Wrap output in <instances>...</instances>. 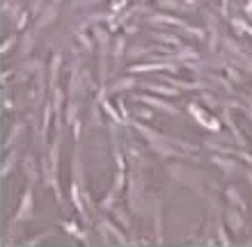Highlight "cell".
Segmentation results:
<instances>
[{"mask_svg":"<svg viewBox=\"0 0 252 247\" xmlns=\"http://www.w3.org/2000/svg\"><path fill=\"white\" fill-rule=\"evenodd\" d=\"M32 208H34V194H32V188H26V192L21 197V204H19V211L14 215V222L12 224H19V222L28 220L32 215Z\"/></svg>","mask_w":252,"mask_h":247,"instance_id":"cell-1","label":"cell"},{"mask_svg":"<svg viewBox=\"0 0 252 247\" xmlns=\"http://www.w3.org/2000/svg\"><path fill=\"white\" fill-rule=\"evenodd\" d=\"M227 224L232 227L234 234H243V227H246V220H243V215H241V208L239 206H227Z\"/></svg>","mask_w":252,"mask_h":247,"instance_id":"cell-2","label":"cell"},{"mask_svg":"<svg viewBox=\"0 0 252 247\" xmlns=\"http://www.w3.org/2000/svg\"><path fill=\"white\" fill-rule=\"evenodd\" d=\"M188 112H190L192 117H195V119L202 124V126L211 128L213 133H218V131H220V124H218V121H216V119H206V112L197 106V103H190V106H188Z\"/></svg>","mask_w":252,"mask_h":247,"instance_id":"cell-3","label":"cell"},{"mask_svg":"<svg viewBox=\"0 0 252 247\" xmlns=\"http://www.w3.org/2000/svg\"><path fill=\"white\" fill-rule=\"evenodd\" d=\"M138 99L149 108H158V110H163V112H167V114H179V108L177 106H170V103H165V101L154 99V96H149V94H140Z\"/></svg>","mask_w":252,"mask_h":247,"instance_id":"cell-4","label":"cell"},{"mask_svg":"<svg viewBox=\"0 0 252 247\" xmlns=\"http://www.w3.org/2000/svg\"><path fill=\"white\" fill-rule=\"evenodd\" d=\"M55 19H58V5H55V2H51V5L44 7V12L37 16V30H44V27H48Z\"/></svg>","mask_w":252,"mask_h":247,"instance_id":"cell-5","label":"cell"},{"mask_svg":"<svg viewBox=\"0 0 252 247\" xmlns=\"http://www.w3.org/2000/svg\"><path fill=\"white\" fill-rule=\"evenodd\" d=\"M23 172H26L28 181H30V186H32V183H37V181H39L41 165L37 167V161H34L32 156H26V158H23Z\"/></svg>","mask_w":252,"mask_h":247,"instance_id":"cell-6","label":"cell"},{"mask_svg":"<svg viewBox=\"0 0 252 247\" xmlns=\"http://www.w3.org/2000/svg\"><path fill=\"white\" fill-rule=\"evenodd\" d=\"M213 163H216V165H218L220 169L227 174V176H232V174H236V172L241 169V165H239L236 161H232V158H222L220 154L213 156Z\"/></svg>","mask_w":252,"mask_h":247,"instance_id":"cell-7","label":"cell"},{"mask_svg":"<svg viewBox=\"0 0 252 247\" xmlns=\"http://www.w3.org/2000/svg\"><path fill=\"white\" fill-rule=\"evenodd\" d=\"M60 142H62V135H58L48 149V161H51V167H53L55 172H58V163H60Z\"/></svg>","mask_w":252,"mask_h":247,"instance_id":"cell-8","label":"cell"},{"mask_svg":"<svg viewBox=\"0 0 252 247\" xmlns=\"http://www.w3.org/2000/svg\"><path fill=\"white\" fill-rule=\"evenodd\" d=\"M16 158H19V154H16L14 149H9V151H7L5 163H2V169H0V176H2V179H7V176L12 174L14 165H16Z\"/></svg>","mask_w":252,"mask_h":247,"instance_id":"cell-9","label":"cell"},{"mask_svg":"<svg viewBox=\"0 0 252 247\" xmlns=\"http://www.w3.org/2000/svg\"><path fill=\"white\" fill-rule=\"evenodd\" d=\"M133 87H135V78H131V76H124V78H120V81H117L113 87H110V92L117 94V92H126V89H133Z\"/></svg>","mask_w":252,"mask_h":247,"instance_id":"cell-10","label":"cell"},{"mask_svg":"<svg viewBox=\"0 0 252 247\" xmlns=\"http://www.w3.org/2000/svg\"><path fill=\"white\" fill-rule=\"evenodd\" d=\"M62 99H64V94H62V89H58V87H53V112L58 114L55 119L62 121Z\"/></svg>","mask_w":252,"mask_h":247,"instance_id":"cell-11","label":"cell"},{"mask_svg":"<svg viewBox=\"0 0 252 247\" xmlns=\"http://www.w3.org/2000/svg\"><path fill=\"white\" fill-rule=\"evenodd\" d=\"M216 236H218V241L222 243V245H232V238L227 236L225 224H222V220H220V215H218V220H216Z\"/></svg>","mask_w":252,"mask_h":247,"instance_id":"cell-12","label":"cell"},{"mask_svg":"<svg viewBox=\"0 0 252 247\" xmlns=\"http://www.w3.org/2000/svg\"><path fill=\"white\" fill-rule=\"evenodd\" d=\"M37 32H39V30H28V32H26V37H23V46H21L23 55H28L30 51H32V44H34V37H37Z\"/></svg>","mask_w":252,"mask_h":247,"instance_id":"cell-13","label":"cell"},{"mask_svg":"<svg viewBox=\"0 0 252 247\" xmlns=\"http://www.w3.org/2000/svg\"><path fill=\"white\" fill-rule=\"evenodd\" d=\"M103 224H106V227H108V231H110V236H113L115 241H120L122 245H126V243H128V241H126V236L122 234L120 229L115 227V224H113V222H110V220H103Z\"/></svg>","mask_w":252,"mask_h":247,"instance_id":"cell-14","label":"cell"},{"mask_svg":"<svg viewBox=\"0 0 252 247\" xmlns=\"http://www.w3.org/2000/svg\"><path fill=\"white\" fill-rule=\"evenodd\" d=\"M227 197H229V201H232L234 206H239L241 211H246V201L241 199V194L236 192V188H227Z\"/></svg>","mask_w":252,"mask_h":247,"instance_id":"cell-15","label":"cell"},{"mask_svg":"<svg viewBox=\"0 0 252 247\" xmlns=\"http://www.w3.org/2000/svg\"><path fill=\"white\" fill-rule=\"evenodd\" d=\"M64 117H66V124H69V126H73V124L78 121V106H76V103H69V106H66Z\"/></svg>","mask_w":252,"mask_h":247,"instance_id":"cell-16","label":"cell"},{"mask_svg":"<svg viewBox=\"0 0 252 247\" xmlns=\"http://www.w3.org/2000/svg\"><path fill=\"white\" fill-rule=\"evenodd\" d=\"M21 131H23V124H14L12 133H9V137H7V142H5V149H12V147H14V142L19 140Z\"/></svg>","mask_w":252,"mask_h":247,"instance_id":"cell-17","label":"cell"},{"mask_svg":"<svg viewBox=\"0 0 252 247\" xmlns=\"http://www.w3.org/2000/svg\"><path fill=\"white\" fill-rule=\"evenodd\" d=\"M60 55H53L51 57V87H55V81H58V69H60Z\"/></svg>","mask_w":252,"mask_h":247,"instance_id":"cell-18","label":"cell"},{"mask_svg":"<svg viewBox=\"0 0 252 247\" xmlns=\"http://www.w3.org/2000/svg\"><path fill=\"white\" fill-rule=\"evenodd\" d=\"M147 89H152V92H158L163 96H177L179 89H172V87H160V85H147Z\"/></svg>","mask_w":252,"mask_h":247,"instance_id":"cell-19","label":"cell"},{"mask_svg":"<svg viewBox=\"0 0 252 247\" xmlns=\"http://www.w3.org/2000/svg\"><path fill=\"white\" fill-rule=\"evenodd\" d=\"M113 211H115V220L120 222L122 227H126V229L131 227V222H128V215H126V213H124V211H122V208H120V206H115V208H113Z\"/></svg>","mask_w":252,"mask_h":247,"instance_id":"cell-20","label":"cell"},{"mask_svg":"<svg viewBox=\"0 0 252 247\" xmlns=\"http://www.w3.org/2000/svg\"><path fill=\"white\" fill-rule=\"evenodd\" d=\"M197 51H192V48H184L179 55H174V60H197Z\"/></svg>","mask_w":252,"mask_h":247,"instance_id":"cell-21","label":"cell"},{"mask_svg":"<svg viewBox=\"0 0 252 247\" xmlns=\"http://www.w3.org/2000/svg\"><path fill=\"white\" fill-rule=\"evenodd\" d=\"M156 39H160V41H167V44H172V46H181V41H179V37H172V34H156Z\"/></svg>","mask_w":252,"mask_h":247,"instance_id":"cell-22","label":"cell"},{"mask_svg":"<svg viewBox=\"0 0 252 247\" xmlns=\"http://www.w3.org/2000/svg\"><path fill=\"white\" fill-rule=\"evenodd\" d=\"M14 44H16V34H9V37H7V39H5V44H2V48H0V53L5 55L7 51H12V48H14Z\"/></svg>","mask_w":252,"mask_h":247,"instance_id":"cell-23","label":"cell"},{"mask_svg":"<svg viewBox=\"0 0 252 247\" xmlns=\"http://www.w3.org/2000/svg\"><path fill=\"white\" fill-rule=\"evenodd\" d=\"M41 7H44V0H30V14L32 16H39Z\"/></svg>","mask_w":252,"mask_h":247,"instance_id":"cell-24","label":"cell"},{"mask_svg":"<svg viewBox=\"0 0 252 247\" xmlns=\"http://www.w3.org/2000/svg\"><path fill=\"white\" fill-rule=\"evenodd\" d=\"M122 53H124V37H117V41H115V46H113V55L115 57H122Z\"/></svg>","mask_w":252,"mask_h":247,"instance_id":"cell-25","label":"cell"},{"mask_svg":"<svg viewBox=\"0 0 252 247\" xmlns=\"http://www.w3.org/2000/svg\"><path fill=\"white\" fill-rule=\"evenodd\" d=\"M62 227H64L66 231H69V234H73V236H76V238H83V241H85V236H83V234H80V231H78V229H76V224H73V222H64Z\"/></svg>","mask_w":252,"mask_h":247,"instance_id":"cell-26","label":"cell"},{"mask_svg":"<svg viewBox=\"0 0 252 247\" xmlns=\"http://www.w3.org/2000/svg\"><path fill=\"white\" fill-rule=\"evenodd\" d=\"M26 23H28V12H21V16L16 19V30H26Z\"/></svg>","mask_w":252,"mask_h":247,"instance_id":"cell-27","label":"cell"},{"mask_svg":"<svg viewBox=\"0 0 252 247\" xmlns=\"http://www.w3.org/2000/svg\"><path fill=\"white\" fill-rule=\"evenodd\" d=\"M78 41L87 48V51H92V41H90V37H87V34H80V32H78Z\"/></svg>","mask_w":252,"mask_h":247,"instance_id":"cell-28","label":"cell"},{"mask_svg":"<svg viewBox=\"0 0 252 247\" xmlns=\"http://www.w3.org/2000/svg\"><path fill=\"white\" fill-rule=\"evenodd\" d=\"M160 5L163 7H170V9H181V5L177 0H160Z\"/></svg>","mask_w":252,"mask_h":247,"instance_id":"cell-29","label":"cell"},{"mask_svg":"<svg viewBox=\"0 0 252 247\" xmlns=\"http://www.w3.org/2000/svg\"><path fill=\"white\" fill-rule=\"evenodd\" d=\"M234 156H239V158H243V161H248L252 165V156L248 154V151H239V149H234Z\"/></svg>","mask_w":252,"mask_h":247,"instance_id":"cell-30","label":"cell"},{"mask_svg":"<svg viewBox=\"0 0 252 247\" xmlns=\"http://www.w3.org/2000/svg\"><path fill=\"white\" fill-rule=\"evenodd\" d=\"M124 5H126V0H113V12H122V9H124Z\"/></svg>","mask_w":252,"mask_h":247,"instance_id":"cell-31","label":"cell"},{"mask_svg":"<svg viewBox=\"0 0 252 247\" xmlns=\"http://www.w3.org/2000/svg\"><path fill=\"white\" fill-rule=\"evenodd\" d=\"M48 236H51V231H48V234H39V236H34V238H30V241L26 243V245H34V243H39V241H44V238H48Z\"/></svg>","mask_w":252,"mask_h":247,"instance_id":"cell-32","label":"cell"},{"mask_svg":"<svg viewBox=\"0 0 252 247\" xmlns=\"http://www.w3.org/2000/svg\"><path fill=\"white\" fill-rule=\"evenodd\" d=\"M138 117H140V119H152V117H154V112H152V110H140V112H138Z\"/></svg>","mask_w":252,"mask_h":247,"instance_id":"cell-33","label":"cell"},{"mask_svg":"<svg viewBox=\"0 0 252 247\" xmlns=\"http://www.w3.org/2000/svg\"><path fill=\"white\" fill-rule=\"evenodd\" d=\"M246 179H248V183L252 186V169H246Z\"/></svg>","mask_w":252,"mask_h":247,"instance_id":"cell-34","label":"cell"},{"mask_svg":"<svg viewBox=\"0 0 252 247\" xmlns=\"http://www.w3.org/2000/svg\"><path fill=\"white\" fill-rule=\"evenodd\" d=\"M246 12H248V14H250V16H252V0H250V2H248V7H246Z\"/></svg>","mask_w":252,"mask_h":247,"instance_id":"cell-35","label":"cell"},{"mask_svg":"<svg viewBox=\"0 0 252 247\" xmlns=\"http://www.w3.org/2000/svg\"><path fill=\"white\" fill-rule=\"evenodd\" d=\"M51 2H55V5H60V0H51Z\"/></svg>","mask_w":252,"mask_h":247,"instance_id":"cell-36","label":"cell"}]
</instances>
